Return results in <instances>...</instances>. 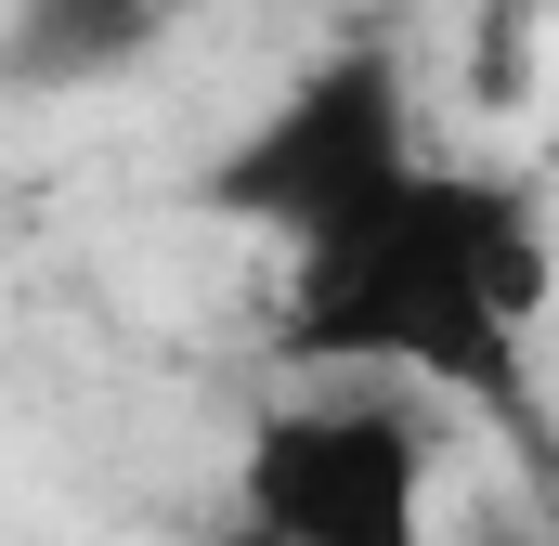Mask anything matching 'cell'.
I'll return each instance as SVG.
<instances>
[{
	"mask_svg": "<svg viewBox=\"0 0 559 546\" xmlns=\"http://www.w3.org/2000/svg\"><path fill=\"white\" fill-rule=\"evenodd\" d=\"M534 92V0H481V26H468V105H521Z\"/></svg>",
	"mask_w": 559,
	"mask_h": 546,
	"instance_id": "cell-5",
	"label": "cell"
},
{
	"mask_svg": "<svg viewBox=\"0 0 559 546\" xmlns=\"http://www.w3.org/2000/svg\"><path fill=\"white\" fill-rule=\"evenodd\" d=\"M417 143L429 131H417V79H404V52H391V39H338V52H312L274 105L222 143L209 209L286 248L299 222H325L338 195H365V182L404 169Z\"/></svg>",
	"mask_w": 559,
	"mask_h": 546,
	"instance_id": "cell-3",
	"label": "cell"
},
{
	"mask_svg": "<svg viewBox=\"0 0 559 546\" xmlns=\"http://www.w3.org/2000/svg\"><path fill=\"white\" fill-rule=\"evenodd\" d=\"M559 299L547 195L495 156H404L325 222L286 235L274 365L312 378H404L495 429H534V325Z\"/></svg>",
	"mask_w": 559,
	"mask_h": 546,
	"instance_id": "cell-1",
	"label": "cell"
},
{
	"mask_svg": "<svg viewBox=\"0 0 559 546\" xmlns=\"http://www.w3.org/2000/svg\"><path fill=\"white\" fill-rule=\"evenodd\" d=\"M235 521L274 546H429V416L391 391L274 404L235 455Z\"/></svg>",
	"mask_w": 559,
	"mask_h": 546,
	"instance_id": "cell-2",
	"label": "cell"
},
{
	"mask_svg": "<svg viewBox=\"0 0 559 546\" xmlns=\"http://www.w3.org/2000/svg\"><path fill=\"white\" fill-rule=\"evenodd\" d=\"M169 13L182 0H0V92H26V105L105 92L169 39Z\"/></svg>",
	"mask_w": 559,
	"mask_h": 546,
	"instance_id": "cell-4",
	"label": "cell"
}]
</instances>
